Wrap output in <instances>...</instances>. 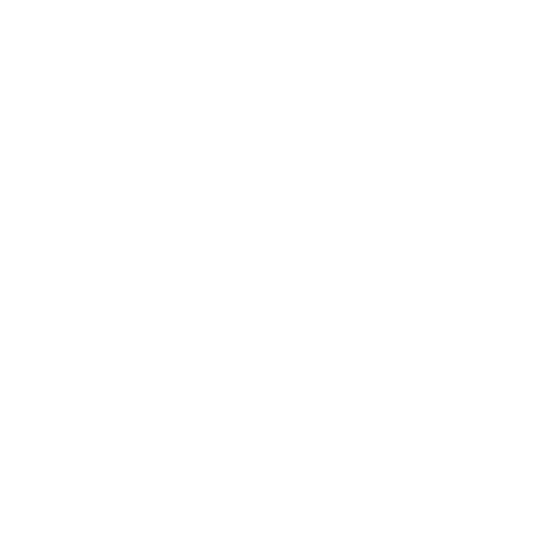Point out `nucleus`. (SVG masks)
<instances>
[]
</instances>
